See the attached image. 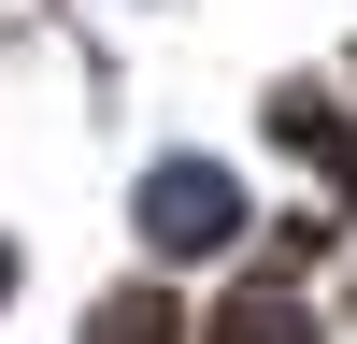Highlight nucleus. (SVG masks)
<instances>
[{"label": "nucleus", "instance_id": "obj_1", "mask_svg": "<svg viewBox=\"0 0 357 344\" xmlns=\"http://www.w3.org/2000/svg\"><path fill=\"white\" fill-rule=\"evenodd\" d=\"M229 229H243V187H229L215 158H158L143 172V244L158 258H215Z\"/></svg>", "mask_w": 357, "mask_h": 344}]
</instances>
